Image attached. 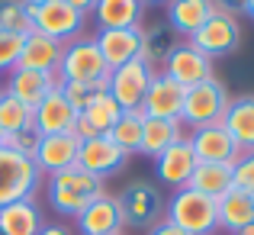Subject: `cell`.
Here are the masks:
<instances>
[{
    "instance_id": "4dcf8cb0",
    "label": "cell",
    "mask_w": 254,
    "mask_h": 235,
    "mask_svg": "<svg viewBox=\"0 0 254 235\" xmlns=\"http://www.w3.org/2000/svg\"><path fill=\"white\" fill-rule=\"evenodd\" d=\"M23 129H32V110L0 87V132L3 136H16Z\"/></svg>"
},
{
    "instance_id": "ee69618b",
    "label": "cell",
    "mask_w": 254,
    "mask_h": 235,
    "mask_svg": "<svg viewBox=\"0 0 254 235\" xmlns=\"http://www.w3.org/2000/svg\"><path fill=\"white\" fill-rule=\"evenodd\" d=\"M142 3L145 6H148V3H164V6H168V0H142Z\"/></svg>"
},
{
    "instance_id": "8992f818",
    "label": "cell",
    "mask_w": 254,
    "mask_h": 235,
    "mask_svg": "<svg viewBox=\"0 0 254 235\" xmlns=\"http://www.w3.org/2000/svg\"><path fill=\"white\" fill-rule=\"evenodd\" d=\"M119 210H123V223L129 229H145L158 226L164 219V197L151 180H132L119 193Z\"/></svg>"
},
{
    "instance_id": "1f68e13d",
    "label": "cell",
    "mask_w": 254,
    "mask_h": 235,
    "mask_svg": "<svg viewBox=\"0 0 254 235\" xmlns=\"http://www.w3.org/2000/svg\"><path fill=\"white\" fill-rule=\"evenodd\" d=\"M0 32H13V36L32 32V13L26 0H0Z\"/></svg>"
},
{
    "instance_id": "44dd1931",
    "label": "cell",
    "mask_w": 254,
    "mask_h": 235,
    "mask_svg": "<svg viewBox=\"0 0 254 235\" xmlns=\"http://www.w3.org/2000/svg\"><path fill=\"white\" fill-rule=\"evenodd\" d=\"M168 26L180 39H190L216 13V0H168Z\"/></svg>"
},
{
    "instance_id": "7a4b0ae2",
    "label": "cell",
    "mask_w": 254,
    "mask_h": 235,
    "mask_svg": "<svg viewBox=\"0 0 254 235\" xmlns=\"http://www.w3.org/2000/svg\"><path fill=\"white\" fill-rule=\"evenodd\" d=\"M164 219L187 235H212L219 229V206L203 193L180 187L171 200H164Z\"/></svg>"
},
{
    "instance_id": "74e56055",
    "label": "cell",
    "mask_w": 254,
    "mask_h": 235,
    "mask_svg": "<svg viewBox=\"0 0 254 235\" xmlns=\"http://www.w3.org/2000/svg\"><path fill=\"white\" fill-rule=\"evenodd\" d=\"M145 235H187V232H180L174 223H168V219H161V223H158V226H151V229L145 232Z\"/></svg>"
},
{
    "instance_id": "f6af8a7d",
    "label": "cell",
    "mask_w": 254,
    "mask_h": 235,
    "mask_svg": "<svg viewBox=\"0 0 254 235\" xmlns=\"http://www.w3.org/2000/svg\"><path fill=\"white\" fill-rule=\"evenodd\" d=\"M3 145H6V136H3V132H0V149H3Z\"/></svg>"
},
{
    "instance_id": "83f0119b",
    "label": "cell",
    "mask_w": 254,
    "mask_h": 235,
    "mask_svg": "<svg viewBox=\"0 0 254 235\" xmlns=\"http://www.w3.org/2000/svg\"><path fill=\"white\" fill-rule=\"evenodd\" d=\"M177 42H180V36L171 29L168 23L145 29V39H142V62L148 65L151 71H161L164 62H168V55L177 49Z\"/></svg>"
},
{
    "instance_id": "d6a6232c",
    "label": "cell",
    "mask_w": 254,
    "mask_h": 235,
    "mask_svg": "<svg viewBox=\"0 0 254 235\" xmlns=\"http://www.w3.org/2000/svg\"><path fill=\"white\" fill-rule=\"evenodd\" d=\"M106 78L103 80H81V84H62V93L68 97V103L81 113L87 103H93V100L100 97V93H106Z\"/></svg>"
},
{
    "instance_id": "30bf717a",
    "label": "cell",
    "mask_w": 254,
    "mask_h": 235,
    "mask_svg": "<svg viewBox=\"0 0 254 235\" xmlns=\"http://www.w3.org/2000/svg\"><path fill=\"white\" fill-rule=\"evenodd\" d=\"M161 71L171 80H177L180 87H193V84H203V80H212V58H206L196 45L180 39L177 49L168 55V62H164Z\"/></svg>"
},
{
    "instance_id": "d4e9b609",
    "label": "cell",
    "mask_w": 254,
    "mask_h": 235,
    "mask_svg": "<svg viewBox=\"0 0 254 235\" xmlns=\"http://www.w3.org/2000/svg\"><path fill=\"white\" fill-rule=\"evenodd\" d=\"M45 216L36 200H16L0 206V235H39Z\"/></svg>"
},
{
    "instance_id": "4316f807",
    "label": "cell",
    "mask_w": 254,
    "mask_h": 235,
    "mask_svg": "<svg viewBox=\"0 0 254 235\" xmlns=\"http://www.w3.org/2000/svg\"><path fill=\"white\" fill-rule=\"evenodd\" d=\"M184 136H187V129L180 126V119H151V116H145L138 155L158 158L164 149H168V145H174L177 139H184Z\"/></svg>"
},
{
    "instance_id": "f546056e",
    "label": "cell",
    "mask_w": 254,
    "mask_h": 235,
    "mask_svg": "<svg viewBox=\"0 0 254 235\" xmlns=\"http://www.w3.org/2000/svg\"><path fill=\"white\" fill-rule=\"evenodd\" d=\"M81 116L87 119V126H90L97 136H106V132L116 126V119L123 116V106H119L110 93H100L93 103H87L84 110H81Z\"/></svg>"
},
{
    "instance_id": "b9f144b4",
    "label": "cell",
    "mask_w": 254,
    "mask_h": 235,
    "mask_svg": "<svg viewBox=\"0 0 254 235\" xmlns=\"http://www.w3.org/2000/svg\"><path fill=\"white\" fill-rule=\"evenodd\" d=\"M235 235H254V223H251V226H245V229H242V232H235Z\"/></svg>"
},
{
    "instance_id": "603a6c76",
    "label": "cell",
    "mask_w": 254,
    "mask_h": 235,
    "mask_svg": "<svg viewBox=\"0 0 254 235\" xmlns=\"http://www.w3.org/2000/svg\"><path fill=\"white\" fill-rule=\"evenodd\" d=\"M90 16L97 19V29H135L142 26L145 3L142 0H97Z\"/></svg>"
},
{
    "instance_id": "2e32d148",
    "label": "cell",
    "mask_w": 254,
    "mask_h": 235,
    "mask_svg": "<svg viewBox=\"0 0 254 235\" xmlns=\"http://www.w3.org/2000/svg\"><path fill=\"white\" fill-rule=\"evenodd\" d=\"M77 119V110L68 103V97L62 93V84L42 100V103L32 110V129L39 136H62V132H71Z\"/></svg>"
},
{
    "instance_id": "277c9868",
    "label": "cell",
    "mask_w": 254,
    "mask_h": 235,
    "mask_svg": "<svg viewBox=\"0 0 254 235\" xmlns=\"http://www.w3.org/2000/svg\"><path fill=\"white\" fill-rule=\"evenodd\" d=\"M42 180V171L29 155H19L6 145L0 149V206L16 200H36Z\"/></svg>"
},
{
    "instance_id": "836d02e7",
    "label": "cell",
    "mask_w": 254,
    "mask_h": 235,
    "mask_svg": "<svg viewBox=\"0 0 254 235\" xmlns=\"http://www.w3.org/2000/svg\"><path fill=\"white\" fill-rule=\"evenodd\" d=\"M26 36H13V32H0V75H10L19 62Z\"/></svg>"
},
{
    "instance_id": "f35d334b",
    "label": "cell",
    "mask_w": 254,
    "mask_h": 235,
    "mask_svg": "<svg viewBox=\"0 0 254 235\" xmlns=\"http://www.w3.org/2000/svg\"><path fill=\"white\" fill-rule=\"evenodd\" d=\"M64 3H68V6H74V10L81 13V16H90V13H93V6H97V0H64Z\"/></svg>"
},
{
    "instance_id": "60d3db41",
    "label": "cell",
    "mask_w": 254,
    "mask_h": 235,
    "mask_svg": "<svg viewBox=\"0 0 254 235\" xmlns=\"http://www.w3.org/2000/svg\"><path fill=\"white\" fill-rule=\"evenodd\" d=\"M245 16L254 19V0H248V6H245Z\"/></svg>"
},
{
    "instance_id": "8d00e7d4",
    "label": "cell",
    "mask_w": 254,
    "mask_h": 235,
    "mask_svg": "<svg viewBox=\"0 0 254 235\" xmlns=\"http://www.w3.org/2000/svg\"><path fill=\"white\" fill-rule=\"evenodd\" d=\"M245 6H248V0H216V10L219 13H229V16H242Z\"/></svg>"
},
{
    "instance_id": "3957f363",
    "label": "cell",
    "mask_w": 254,
    "mask_h": 235,
    "mask_svg": "<svg viewBox=\"0 0 254 235\" xmlns=\"http://www.w3.org/2000/svg\"><path fill=\"white\" fill-rule=\"evenodd\" d=\"M229 90L219 84L216 78L203 80V84L184 87V103H180V126L184 129H203V126L222 123L225 106H229Z\"/></svg>"
},
{
    "instance_id": "ba28073f",
    "label": "cell",
    "mask_w": 254,
    "mask_h": 235,
    "mask_svg": "<svg viewBox=\"0 0 254 235\" xmlns=\"http://www.w3.org/2000/svg\"><path fill=\"white\" fill-rule=\"evenodd\" d=\"M190 45H196L206 58H219V55H232L242 45V23L229 13H212L190 39Z\"/></svg>"
},
{
    "instance_id": "ab89813d",
    "label": "cell",
    "mask_w": 254,
    "mask_h": 235,
    "mask_svg": "<svg viewBox=\"0 0 254 235\" xmlns=\"http://www.w3.org/2000/svg\"><path fill=\"white\" fill-rule=\"evenodd\" d=\"M39 235H74L68 229V226H62V223H45L42 229H39Z\"/></svg>"
},
{
    "instance_id": "7c38bea8",
    "label": "cell",
    "mask_w": 254,
    "mask_h": 235,
    "mask_svg": "<svg viewBox=\"0 0 254 235\" xmlns=\"http://www.w3.org/2000/svg\"><path fill=\"white\" fill-rule=\"evenodd\" d=\"M126 161H129V155L119 152L116 145L110 142V136L87 139V142H81V152H77V167L87 171V174H93V177H100V180L119 174L126 167Z\"/></svg>"
},
{
    "instance_id": "7402d4cb",
    "label": "cell",
    "mask_w": 254,
    "mask_h": 235,
    "mask_svg": "<svg viewBox=\"0 0 254 235\" xmlns=\"http://www.w3.org/2000/svg\"><path fill=\"white\" fill-rule=\"evenodd\" d=\"M62 42L42 36V32H29L23 39V52H19V62L16 68H29V71H49L55 75L58 71V62H62Z\"/></svg>"
},
{
    "instance_id": "8fae6325",
    "label": "cell",
    "mask_w": 254,
    "mask_h": 235,
    "mask_svg": "<svg viewBox=\"0 0 254 235\" xmlns=\"http://www.w3.org/2000/svg\"><path fill=\"white\" fill-rule=\"evenodd\" d=\"M142 39H145V26H135V29H100L93 36V42H97L106 68L113 71L142 58Z\"/></svg>"
},
{
    "instance_id": "ffe728a7",
    "label": "cell",
    "mask_w": 254,
    "mask_h": 235,
    "mask_svg": "<svg viewBox=\"0 0 254 235\" xmlns=\"http://www.w3.org/2000/svg\"><path fill=\"white\" fill-rule=\"evenodd\" d=\"M222 126L229 129L232 142L238 145V152H254V93H242V97H232L225 106Z\"/></svg>"
},
{
    "instance_id": "6da1fadb",
    "label": "cell",
    "mask_w": 254,
    "mask_h": 235,
    "mask_svg": "<svg viewBox=\"0 0 254 235\" xmlns=\"http://www.w3.org/2000/svg\"><path fill=\"white\" fill-rule=\"evenodd\" d=\"M100 193H106L103 180L81 171L77 164L49 177V203H52V210L62 213V216H74L77 219Z\"/></svg>"
},
{
    "instance_id": "5bb4252c",
    "label": "cell",
    "mask_w": 254,
    "mask_h": 235,
    "mask_svg": "<svg viewBox=\"0 0 254 235\" xmlns=\"http://www.w3.org/2000/svg\"><path fill=\"white\" fill-rule=\"evenodd\" d=\"M77 235H123L126 223H123V210L119 200L113 193H100L90 206L74 219Z\"/></svg>"
},
{
    "instance_id": "e575fe53",
    "label": "cell",
    "mask_w": 254,
    "mask_h": 235,
    "mask_svg": "<svg viewBox=\"0 0 254 235\" xmlns=\"http://www.w3.org/2000/svg\"><path fill=\"white\" fill-rule=\"evenodd\" d=\"M232 177H235V187L254 193V152H245V155L232 164Z\"/></svg>"
},
{
    "instance_id": "f1b7e54d",
    "label": "cell",
    "mask_w": 254,
    "mask_h": 235,
    "mask_svg": "<svg viewBox=\"0 0 254 235\" xmlns=\"http://www.w3.org/2000/svg\"><path fill=\"white\" fill-rule=\"evenodd\" d=\"M142 126H145V113L142 110H123V116L116 119V126H113L106 136H110V142L116 145L119 152H126V155H138V145H142Z\"/></svg>"
},
{
    "instance_id": "7bdbcfd3",
    "label": "cell",
    "mask_w": 254,
    "mask_h": 235,
    "mask_svg": "<svg viewBox=\"0 0 254 235\" xmlns=\"http://www.w3.org/2000/svg\"><path fill=\"white\" fill-rule=\"evenodd\" d=\"M29 6H42V3H52V0H26Z\"/></svg>"
},
{
    "instance_id": "d590c367",
    "label": "cell",
    "mask_w": 254,
    "mask_h": 235,
    "mask_svg": "<svg viewBox=\"0 0 254 235\" xmlns=\"http://www.w3.org/2000/svg\"><path fill=\"white\" fill-rule=\"evenodd\" d=\"M39 132L36 129H23V132H16V136H6V149H13V152H19V155H36V149H39Z\"/></svg>"
},
{
    "instance_id": "d6986e66",
    "label": "cell",
    "mask_w": 254,
    "mask_h": 235,
    "mask_svg": "<svg viewBox=\"0 0 254 235\" xmlns=\"http://www.w3.org/2000/svg\"><path fill=\"white\" fill-rule=\"evenodd\" d=\"M193 167H196V155H193L190 149V139H177L174 145L161 152V155L155 158V174L161 184H171L174 190H180V187H187V180H190Z\"/></svg>"
},
{
    "instance_id": "ac0fdd59",
    "label": "cell",
    "mask_w": 254,
    "mask_h": 235,
    "mask_svg": "<svg viewBox=\"0 0 254 235\" xmlns=\"http://www.w3.org/2000/svg\"><path fill=\"white\" fill-rule=\"evenodd\" d=\"M180 103H184V87L164 71H155L148 93L142 100V113L151 119H180Z\"/></svg>"
},
{
    "instance_id": "e0dca14e",
    "label": "cell",
    "mask_w": 254,
    "mask_h": 235,
    "mask_svg": "<svg viewBox=\"0 0 254 235\" xmlns=\"http://www.w3.org/2000/svg\"><path fill=\"white\" fill-rule=\"evenodd\" d=\"M58 87V75L49 71H29V68H13L3 80V90L13 93L19 103H26L29 110H36L45 97Z\"/></svg>"
},
{
    "instance_id": "cb8c5ba5",
    "label": "cell",
    "mask_w": 254,
    "mask_h": 235,
    "mask_svg": "<svg viewBox=\"0 0 254 235\" xmlns=\"http://www.w3.org/2000/svg\"><path fill=\"white\" fill-rule=\"evenodd\" d=\"M187 187L209 200H222L225 193L235 187V177H232V164H219V161H196Z\"/></svg>"
},
{
    "instance_id": "5b68a950",
    "label": "cell",
    "mask_w": 254,
    "mask_h": 235,
    "mask_svg": "<svg viewBox=\"0 0 254 235\" xmlns=\"http://www.w3.org/2000/svg\"><path fill=\"white\" fill-rule=\"evenodd\" d=\"M55 75H58V84H81V80H103L110 75V68H106L93 36H81L74 42H64Z\"/></svg>"
},
{
    "instance_id": "4fadbf2b",
    "label": "cell",
    "mask_w": 254,
    "mask_h": 235,
    "mask_svg": "<svg viewBox=\"0 0 254 235\" xmlns=\"http://www.w3.org/2000/svg\"><path fill=\"white\" fill-rule=\"evenodd\" d=\"M187 139H190V149H193V155H196V161H219V164H235V161L242 158L238 145L232 142L229 129H225L222 123L203 126V129H193V132H187Z\"/></svg>"
},
{
    "instance_id": "9c48e42d",
    "label": "cell",
    "mask_w": 254,
    "mask_h": 235,
    "mask_svg": "<svg viewBox=\"0 0 254 235\" xmlns=\"http://www.w3.org/2000/svg\"><path fill=\"white\" fill-rule=\"evenodd\" d=\"M151 78H155V71H151L142 58H135V62L110 71V78H106V93H110L123 110H142V100H145V93H148Z\"/></svg>"
},
{
    "instance_id": "9a60e30c",
    "label": "cell",
    "mask_w": 254,
    "mask_h": 235,
    "mask_svg": "<svg viewBox=\"0 0 254 235\" xmlns=\"http://www.w3.org/2000/svg\"><path fill=\"white\" fill-rule=\"evenodd\" d=\"M77 152H81V142H77L71 132H62V136H42L32 161H36V167L42 171V177H52V174H58V171L74 167L77 164Z\"/></svg>"
},
{
    "instance_id": "484cf974",
    "label": "cell",
    "mask_w": 254,
    "mask_h": 235,
    "mask_svg": "<svg viewBox=\"0 0 254 235\" xmlns=\"http://www.w3.org/2000/svg\"><path fill=\"white\" fill-rule=\"evenodd\" d=\"M219 206V229H225L229 235L242 232L245 226L254 223V193L242 190V187H232L222 200H216Z\"/></svg>"
},
{
    "instance_id": "52a82bcc",
    "label": "cell",
    "mask_w": 254,
    "mask_h": 235,
    "mask_svg": "<svg viewBox=\"0 0 254 235\" xmlns=\"http://www.w3.org/2000/svg\"><path fill=\"white\" fill-rule=\"evenodd\" d=\"M32 13V32H42V36L55 39V42H74V39L84 36V26H87V16L68 6L64 0H52V3H42V6H29Z\"/></svg>"
}]
</instances>
